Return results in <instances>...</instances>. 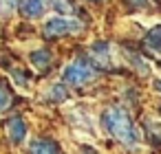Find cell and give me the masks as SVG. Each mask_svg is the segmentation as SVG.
<instances>
[{"label":"cell","mask_w":161,"mask_h":154,"mask_svg":"<svg viewBox=\"0 0 161 154\" xmlns=\"http://www.w3.org/2000/svg\"><path fill=\"white\" fill-rule=\"evenodd\" d=\"M7 134L11 139V143H22L27 139V121L22 117H11L7 121Z\"/></svg>","instance_id":"cell-4"},{"label":"cell","mask_w":161,"mask_h":154,"mask_svg":"<svg viewBox=\"0 0 161 154\" xmlns=\"http://www.w3.org/2000/svg\"><path fill=\"white\" fill-rule=\"evenodd\" d=\"M154 88H157V90L161 93V79H157V82H154Z\"/></svg>","instance_id":"cell-16"},{"label":"cell","mask_w":161,"mask_h":154,"mask_svg":"<svg viewBox=\"0 0 161 154\" xmlns=\"http://www.w3.org/2000/svg\"><path fill=\"white\" fill-rule=\"evenodd\" d=\"M11 106V90L5 82H0V112Z\"/></svg>","instance_id":"cell-10"},{"label":"cell","mask_w":161,"mask_h":154,"mask_svg":"<svg viewBox=\"0 0 161 154\" xmlns=\"http://www.w3.org/2000/svg\"><path fill=\"white\" fill-rule=\"evenodd\" d=\"M126 3H130V5L137 7V9H143V7L148 5V0H126Z\"/></svg>","instance_id":"cell-15"},{"label":"cell","mask_w":161,"mask_h":154,"mask_svg":"<svg viewBox=\"0 0 161 154\" xmlns=\"http://www.w3.org/2000/svg\"><path fill=\"white\" fill-rule=\"evenodd\" d=\"M20 11L27 18H40L44 13V0H25Z\"/></svg>","instance_id":"cell-7"},{"label":"cell","mask_w":161,"mask_h":154,"mask_svg":"<svg viewBox=\"0 0 161 154\" xmlns=\"http://www.w3.org/2000/svg\"><path fill=\"white\" fill-rule=\"evenodd\" d=\"M51 99H53V101H64V99H66V88H64L62 84L51 86Z\"/></svg>","instance_id":"cell-13"},{"label":"cell","mask_w":161,"mask_h":154,"mask_svg":"<svg viewBox=\"0 0 161 154\" xmlns=\"http://www.w3.org/2000/svg\"><path fill=\"white\" fill-rule=\"evenodd\" d=\"M102 123L106 125V130L126 147H137L139 145V132L130 119V114L124 108H108L102 114Z\"/></svg>","instance_id":"cell-1"},{"label":"cell","mask_w":161,"mask_h":154,"mask_svg":"<svg viewBox=\"0 0 161 154\" xmlns=\"http://www.w3.org/2000/svg\"><path fill=\"white\" fill-rule=\"evenodd\" d=\"M95 77V68L84 60V57H80V60H75V62H71L66 68H64V82L66 84H71V86H84V84H88L91 79Z\"/></svg>","instance_id":"cell-2"},{"label":"cell","mask_w":161,"mask_h":154,"mask_svg":"<svg viewBox=\"0 0 161 154\" xmlns=\"http://www.w3.org/2000/svg\"><path fill=\"white\" fill-rule=\"evenodd\" d=\"M53 7L58 9V13H73L75 7L71 5V0H53Z\"/></svg>","instance_id":"cell-12"},{"label":"cell","mask_w":161,"mask_h":154,"mask_svg":"<svg viewBox=\"0 0 161 154\" xmlns=\"http://www.w3.org/2000/svg\"><path fill=\"white\" fill-rule=\"evenodd\" d=\"M88 53H91L88 57L93 60V64H97L99 68L110 66V46H108L106 42H95Z\"/></svg>","instance_id":"cell-5"},{"label":"cell","mask_w":161,"mask_h":154,"mask_svg":"<svg viewBox=\"0 0 161 154\" xmlns=\"http://www.w3.org/2000/svg\"><path fill=\"white\" fill-rule=\"evenodd\" d=\"M51 60H53V55H51L47 49H42V51H33V53H31V64H33L38 71H47L49 64H51Z\"/></svg>","instance_id":"cell-8"},{"label":"cell","mask_w":161,"mask_h":154,"mask_svg":"<svg viewBox=\"0 0 161 154\" xmlns=\"http://www.w3.org/2000/svg\"><path fill=\"white\" fill-rule=\"evenodd\" d=\"M29 154H60V147L51 139H36L29 147Z\"/></svg>","instance_id":"cell-6"},{"label":"cell","mask_w":161,"mask_h":154,"mask_svg":"<svg viewBox=\"0 0 161 154\" xmlns=\"http://www.w3.org/2000/svg\"><path fill=\"white\" fill-rule=\"evenodd\" d=\"M146 44H148L152 51L161 53V24H159V27H152V29L146 33Z\"/></svg>","instance_id":"cell-9"},{"label":"cell","mask_w":161,"mask_h":154,"mask_svg":"<svg viewBox=\"0 0 161 154\" xmlns=\"http://www.w3.org/2000/svg\"><path fill=\"white\" fill-rule=\"evenodd\" d=\"M77 31H82V22L71 20V18H62V16L47 20V24H44V29H42L44 38H49V40L62 38V35H66V33H77Z\"/></svg>","instance_id":"cell-3"},{"label":"cell","mask_w":161,"mask_h":154,"mask_svg":"<svg viewBox=\"0 0 161 154\" xmlns=\"http://www.w3.org/2000/svg\"><path fill=\"white\" fill-rule=\"evenodd\" d=\"M20 5V0H0V18H7L11 16Z\"/></svg>","instance_id":"cell-11"},{"label":"cell","mask_w":161,"mask_h":154,"mask_svg":"<svg viewBox=\"0 0 161 154\" xmlns=\"http://www.w3.org/2000/svg\"><path fill=\"white\" fill-rule=\"evenodd\" d=\"M93 3H97V0H93Z\"/></svg>","instance_id":"cell-17"},{"label":"cell","mask_w":161,"mask_h":154,"mask_svg":"<svg viewBox=\"0 0 161 154\" xmlns=\"http://www.w3.org/2000/svg\"><path fill=\"white\" fill-rule=\"evenodd\" d=\"M14 75H16V79H18L20 86H29V77L25 75V71H14Z\"/></svg>","instance_id":"cell-14"}]
</instances>
